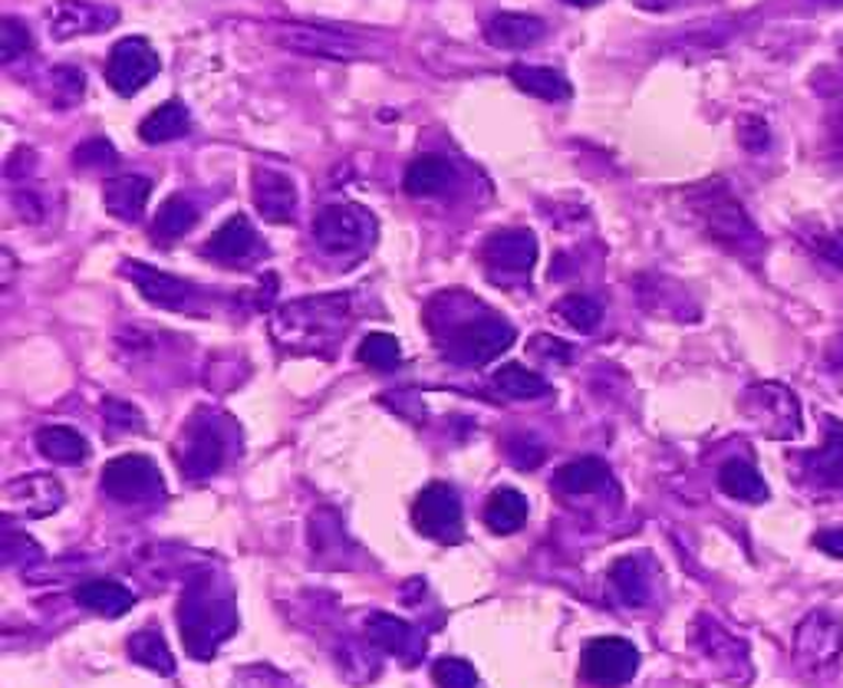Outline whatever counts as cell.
<instances>
[{"label":"cell","instance_id":"obj_1","mask_svg":"<svg viewBox=\"0 0 843 688\" xmlns=\"http://www.w3.org/2000/svg\"><path fill=\"white\" fill-rule=\"evenodd\" d=\"M353 297L350 294H320L284 304L271 317L274 343L294 356H333L340 337L350 330Z\"/></svg>","mask_w":843,"mask_h":688},{"label":"cell","instance_id":"obj_2","mask_svg":"<svg viewBox=\"0 0 843 688\" xmlns=\"http://www.w3.org/2000/svg\"><path fill=\"white\" fill-rule=\"evenodd\" d=\"M182 643L195 659H211L238 633V603L215 577H195L178 603Z\"/></svg>","mask_w":843,"mask_h":688},{"label":"cell","instance_id":"obj_3","mask_svg":"<svg viewBox=\"0 0 843 688\" xmlns=\"http://www.w3.org/2000/svg\"><path fill=\"white\" fill-rule=\"evenodd\" d=\"M267 36L291 53L300 56H320V59H366L383 56L386 46L360 30L347 26H327V23H274Z\"/></svg>","mask_w":843,"mask_h":688},{"label":"cell","instance_id":"obj_4","mask_svg":"<svg viewBox=\"0 0 843 688\" xmlns=\"http://www.w3.org/2000/svg\"><path fill=\"white\" fill-rule=\"evenodd\" d=\"M314 241L324 254H333V258L363 254L376 241V218L353 201L327 205L314 218Z\"/></svg>","mask_w":843,"mask_h":688},{"label":"cell","instance_id":"obj_5","mask_svg":"<svg viewBox=\"0 0 843 688\" xmlns=\"http://www.w3.org/2000/svg\"><path fill=\"white\" fill-rule=\"evenodd\" d=\"M514 337L517 334L507 320H501L494 314H484V317L455 320L451 330L445 334L441 349L458 365H484L514 343Z\"/></svg>","mask_w":843,"mask_h":688},{"label":"cell","instance_id":"obj_6","mask_svg":"<svg viewBox=\"0 0 843 688\" xmlns=\"http://www.w3.org/2000/svg\"><path fill=\"white\" fill-rule=\"evenodd\" d=\"M745 415L752 418V425L758 432H765L768 438H778V441H788V438H798L801 435V405L798 398L778 385V382H762V385H752L745 392V402H742Z\"/></svg>","mask_w":843,"mask_h":688},{"label":"cell","instance_id":"obj_7","mask_svg":"<svg viewBox=\"0 0 843 688\" xmlns=\"http://www.w3.org/2000/svg\"><path fill=\"white\" fill-rule=\"evenodd\" d=\"M162 69V59L155 46L145 36H125L112 46L106 59V79L119 96H135L142 92Z\"/></svg>","mask_w":843,"mask_h":688},{"label":"cell","instance_id":"obj_8","mask_svg":"<svg viewBox=\"0 0 843 688\" xmlns=\"http://www.w3.org/2000/svg\"><path fill=\"white\" fill-rule=\"evenodd\" d=\"M102 491L112 501L132 504V501H152L165 494L162 471L145 455H119L102 468Z\"/></svg>","mask_w":843,"mask_h":688},{"label":"cell","instance_id":"obj_9","mask_svg":"<svg viewBox=\"0 0 843 688\" xmlns=\"http://www.w3.org/2000/svg\"><path fill=\"white\" fill-rule=\"evenodd\" d=\"M580 673L590 686L596 688H620L626 686L639 673V649L629 640L620 636H603L593 640L583 649Z\"/></svg>","mask_w":843,"mask_h":688},{"label":"cell","instance_id":"obj_10","mask_svg":"<svg viewBox=\"0 0 843 688\" xmlns=\"http://www.w3.org/2000/svg\"><path fill=\"white\" fill-rule=\"evenodd\" d=\"M66 494L63 484L53 474H20L13 481L3 484V514L7 517H20V521H36V517H50L63 507Z\"/></svg>","mask_w":843,"mask_h":688},{"label":"cell","instance_id":"obj_11","mask_svg":"<svg viewBox=\"0 0 843 688\" xmlns=\"http://www.w3.org/2000/svg\"><path fill=\"white\" fill-rule=\"evenodd\" d=\"M413 521L419 534L438 544H458L461 540V501L451 484H428L413 504Z\"/></svg>","mask_w":843,"mask_h":688},{"label":"cell","instance_id":"obj_12","mask_svg":"<svg viewBox=\"0 0 843 688\" xmlns=\"http://www.w3.org/2000/svg\"><path fill=\"white\" fill-rule=\"evenodd\" d=\"M843 653V626L831 613H811L798 626L795 659L804 673H828Z\"/></svg>","mask_w":843,"mask_h":688},{"label":"cell","instance_id":"obj_13","mask_svg":"<svg viewBox=\"0 0 843 688\" xmlns=\"http://www.w3.org/2000/svg\"><path fill=\"white\" fill-rule=\"evenodd\" d=\"M43 20H46V33L56 43H66L76 36L106 33L109 26L119 23V10L106 3H92V0H56L53 7H46Z\"/></svg>","mask_w":843,"mask_h":688},{"label":"cell","instance_id":"obj_14","mask_svg":"<svg viewBox=\"0 0 843 688\" xmlns=\"http://www.w3.org/2000/svg\"><path fill=\"white\" fill-rule=\"evenodd\" d=\"M119 274L125 281H132L149 304H155L162 310H198V304H201V294L195 284L172 277L165 271H155L142 261H122Z\"/></svg>","mask_w":843,"mask_h":688},{"label":"cell","instance_id":"obj_15","mask_svg":"<svg viewBox=\"0 0 843 688\" xmlns=\"http://www.w3.org/2000/svg\"><path fill=\"white\" fill-rule=\"evenodd\" d=\"M481 261L504 277H527L537 264V238L524 228H504L494 231L484 248H481Z\"/></svg>","mask_w":843,"mask_h":688},{"label":"cell","instance_id":"obj_16","mask_svg":"<svg viewBox=\"0 0 843 688\" xmlns=\"http://www.w3.org/2000/svg\"><path fill=\"white\" fill-rule=\"evenodd\" d=\"M175 461L185 478H208L225 465V438L211 422H191L182 445L175 448Z\"/></svg>","mask_w":843,"mask_h":688},{"label":"cell","instance_id":"obj_17","mask_svg":"<svg viewBox=\"0 0 843 688\" xmlns=\"http://www.w3.org/2000/svg\"><path fill=\"white\" fill-rule=\"evenodd\" d=\"M366 636L376 649H383L386 656L403 659L406 666H416L425 656V636L413 623L390 616V613H373L366 620Z\"/></svg>","mask_w":843,"mask_h":688},{"label":"cell","instance_id":"obj_18","mask_svg":"<svg viewBox=\"0 0 843 688\" xmlns=\"http://www.w3.org/2000/svg\"><path fill=\"white\" fill-rule=\"evenodd\" d=\"M254 208L271 225L294 221V211H297L294 178L277 168H254Z\"/></svg>","mask_w":843,"mask_h":688},{"label":"cell","instance_id":"obj_19","mask_svg":"<svg viewBox=\"0 0 843 688\" xmlns=\"http://www.w3.org/2000/svg\"><path fill=\"white\" fill-rule=\"evenodd\" d=\"M484 36L497 50H527L547 36V23L534 13H494L484 26Z\"/></svg>","mask_w":843,"mask_h":688},{"label":"cell","instance_id":"obj_20","mask_svg":"<svg viewBox=\"0 0 843 688\" xmlns=\"http://www.w3.org/2000/svg\"><path fill=\"white\" fill-rule=\"evenodd\" d=\"M201 254H208V258H215L221 264H241V261L258 254V231H254V225L244 215H231L211 234V241L201 248Z\"/></svg>","mask_w":843,"mask_h":688},{"label":"cell","instance_id":"obj_21","mask_svg":"<svg viewBox=\"0 0 843 688\" xmlns=\"http://www.w3.org/2000/svg\"><path fill=\"white\" fill-rule=\"evenodd\" d=\"M149 198H152V182L145 175H119V178L106 182V192H102L106 211L125 225L142 218Z\"/></svg>","mask_w":843,"mask_h":688},{"label":"cell","instance_id":"obj_22","mask_svg":"<svg viewBox=\"0 0 843 688\" xmlns=\"http://www.w3.org/2000/svg\"><path fill=\"white\" fill-rule=\"evenodd\" d=\"M455 182H458V172H455V165H451L448 159H441V155H421V159H416V162L406 168V178H403V185H406V192H409L413 198H435V195H445Z\"/></svg>","mask_w":843,"mask_h":688},{"label":"cell","instance_id":"obj_23","mask_svg":"<svg viewBox=\"0 0 843 688\" xmlns=\"http://www.w3.org/2000/svg\"><path fill=\"white\" fill-rule=\"evenodd\" d=\"M191 132V112L185 102L168 99L158 109H152L142 122H139V135L145 145H162V142H175L182 135Z\"/></svg>","mask_w":843,"mask_h":688},{"label":"cell","instance_id":"obj_24","mask_svg":"<svg viewBox=\"0 0 843 688\" xmlns=\"http://www.w3.org/2000/svg\"><path fill=\"white\" fill-rule=\"evenodd\" d=\"M511 83L527 92V96H537L544 102H567L570 99V83L563 79L560 69H550V66H527V63H517L507 69Z\"/></svg>","mask_w":843,"mask_h":688},{"label":"cell","instance_id":"obj_25","mask_svg":"<svg viewBox=\"0 0 843 688\" xmlns=\"http://www.w3.org/2000/svg\"><path fill=\"white\" fill-rule=\"evenodd\" d=\"M76 603L86 607L89 613H99V616H125L132 607H135V593L125 590L122 583L116 580H86L79 590H76Z\"/></svg>","mask_w":843,"mask_h":688},{"label":"cell","instance_id":"obj_26","mask_svg":"<svg viewBox=\"0 0 843 688\" xmlns=\"http://www.w3.org/2000/svg\"><path fill=\"white\" fill-rule=\"evenodd\" d=\"M696 643H699V649H702L709 659L725 663V666H735V669H738V666L748 669V649H745V643L735 640L729 630H722L715 620H709V616L699 620V626H696Z\"/></svg>","mask_w":843,"mask_h":688},{"label":"cell","instance_id":"obj_27","mask_svg":"<svg viewBox=\"0 0 843 688\" xmlns=\"http://www.w3.org/2000/svg\"><path fill=\"white\" fill-rule=\"evenodd\" d=\"M606 484H610V468L600 458H577L554 474V488L563 494H573V498L603 491Z\"/></svg>","mask_w":843,"mask_h":688},{"label":"cell","instance_id":"obj_28","mask_svg":"<svg viewBox=\"0 0 843 688\" xmlns=\"http://www.w3.org/2000/svg\"><path fill=\"white\" fill-rule=\"evenodd\" d=\"M527 514H530V504L517 488H497L491 491L484 504V524L494 534H514L517 527H524Z\"/></svg>","mask_w":843,"mask_h":688},{"label":"cell","instance_id":"obj_29","mask_svg":"<svg viewBox=\"0 0 843 688\" xmlns=\"http://www.w3.org/2000/svg\"><path fill=\"white\" fill-rule=\"evenodd\" d=\"M36 448H40L43 458H50L56 465H79L89 455L86 438L76 428H69V425H46V428H40L36 432Z\"/></svg>","mask_w":843,"mask_h":688},{"label":"cell","instance_id":"obj_30","mask_svg":"<svg viewBox=\"0 0 843 688\" xmlns=\"http://www.w3.org/2000/svg\"><path fill=\"white\" fill-rule=\"evenodd\" d=\"M719 488L735 498V501H748V504H762L768 501V484L765 478L748 465V461H725L719 471Z\"/></svg>","mask_w":843,"mask_h":688},{"label":"cell","instance_id":"obj_31","mask_svg":"<svg viewBox=\"0 0 843 688\" xmlns=\"http://www.w3.org/2000/svg\"><path fill=\"white\" fill-rule=\"evenodd\" d=\"M195 225H198V205L185 195H172V198L162 201V208L155 215V225H152V234L168 244V241L188 234Z\"/></svg>","mask_w":843,"mask_h":688},{"label":"cell","instance_id":"obj_32","mask_svg":"<svg viewBox=\"0 0 843 688\" xmlns=\"http://www.w3.org/2000/svg\"><path fill=\"white\" fill-rule=\"evenodd\" d=\"M610 583L616 590V597L626 603V607H646L649 597H653V587H649V574L643 567V560L636 557H623L613 564L610 570Z\"/></svg>","mask_w":843,"mask_h":688},{"label":"cell","instance_id":"obj_33","mask_svg":"<svg viewBox=\"0 0 843 688\" xmlns=\"http://www.w3.org/2000/svg\"><path fill=\"white\" fill-rule=\"evenodd\" d=\"M129 656H132L139 666H145V669H152V673H158V676H172V673H175V656H172L165 636L155 633V630H139V633H132V636H129Z\"/></svg>","mask_w":843,"mask_h":688},{"label":"cell","instance_id":"obj_34","mask_svg":"<svg viewBox=\"0 0 843 688\" xmlns=\"http://www.w3.org/2000/svg\"><path fill=\"white\" fill-rule=\"evenodd\" d=\"M494 385L507 395V398H544L550 392V382L534 372V369H524L517 362H507L494 372Z\"/></svg>","mask_w":843,"mask_h":688},{"label":"cell","instance_id":"obj_35","mask_svg":"<svg viewBox=\"0 0 843 688\" xmlns=\"http://www.w3.org/2000/svg\"><path fill=\"white\" fill-rule=\"evenodd\" d=\"M554 314H557L570 330H577V334H593V330L600 327V320H603L600 304H596L593 297H587V294H567L563 301H557Z\"/></svg>","mask_w":843,"mask_h":688},{"label":"cell","instance_id":"obj_36","mask_svg":"<svg viewBox=\"0 0 843 688\" xmlns=\"http://www.w3.org/2000/svg\"><path fill=\"white\" fill-rule=\"evenodd\" d=\"M357 359L370 369H396L403 359V349L393 334H370L357 349Z\"/></svg>","mask_w":843,"mask_h":688},{"label":"cell","instance_id":"obj_37","mask_svg":"<svg viewBox=\"0 0 843 688\" xmlns=\"http://www.w3.org/2000/svg\"><path fill=\"white\" fill-rule=\"evenodd\" d=\"M702 215L709 218L712 234H719L722 241H725V238H735V234L742 238V231H752L748 221H745V215H742V208H735V205L712 201V205H702Z\"/></svg>","mask_w":843,"mask_h":688},{"label":"cell","instance_id":"obj_38","mask_svg":"<svg viewBox=\"0 0 843 688\" xmlns=\"http://www.w3.org/2000/svg\"><path fill=\"white\" fill-rule=\"evenodd\" d=\"M102 415H106V425L112 432H145V415L132 402H125V398L109 395L102 402Z\"/></svg>","mask_w":843,"mask_h":688},{"label":"cell","instance_id":"obj_39","mask_svg":"<svg viewBox=\"0 0 843 688\" xmlns=\"http://www.w3.org/2000/svg\"><path fill=\"white\" fill-rule=\"evenodd\" d=\"M431 679L438 688H478V673L464 659H438L431 666Z\"/></svg>","mask_w":843,"mask_h":688},{"label":"cell","instance_id":"obj_40","mask_svg":"<svg viewBox=\"0 0 843 688\" xmlns=\"http://www.w3.org/2000/svg\"><path fill=\"white\" fill-rule=\"evenodd\" d=\"M808 465H814V474H821L828 484L843 488V432L818 455H808Z\"/></svg>","mask_w":843,"mask_h":688},{"label":"cell","instance_id":"obj_41","mask_svg":"<svg viewBox=\"0 0 843 688\" xmlns=\"http://www.w3.org/2000/svg\"><path fill=\"white\" fill-rule=\"evenodd\" d=\"M30 46H33L30 30H26L17 17H3V23H0V59H3V63H13V59L23 56Z\"/></svg>","mask_w":843,"mask_h":688},{"label":"cell","instance_id":"obj_42","mask_svg":"<svg viewBox=\"0 0 843 688\" xmlns=\"http://www.w3.org/2000/svg\"><path fill=\"white\" fill-rule=\"evenodd\" d=\"M50 83H53V99L59 106H73L83 96V89H86V76L76 66H56L50 73Z\"/></svg>","mask_w":843,"mask_h":688},{"label":"cell","instance_id":"obj_43","mask_svg":"<svg viewBox=\"0 0 843 688\" xmlns=\"http://www.w3.org/2000/svg\"><path fill=\"white\" fill-rule=\"evenodd\" d=\"M116 162V149L106 139H89L73 152V165L76 168H106Z\"/></svg>","mask_w":843,"mask_h":688},{"label":"cell","instance_id":"obj_44","mask_svg":"<svg viewBox=\"0 0 843 688\" xmlns=\"http://www.w3.org/2000/svg\"><path fill=\"white\" fill-rule=\"evenodd\" d=\"M507 458H511L514 468L530 471V468H537L544 461V448L534 438H511L507 441Z\"/></svg>","mask_w":843,"mask_h":688},{"label":"cell","instance_id":"obj_45","mask_svg":"<svg viewBox=\"0 0 843 688\" xmlns=\"http://www.w3.org/2000/svg\"><path fill=\"white\" fill-rule=\"evenodd\" d=\"M530 352L540 359V362H557V365H563V362H570V346L563 343V340H557V337H547V334H537L534 340H530Z\"/></svg>","mask_w":843,"mask_h":688},{"label":"cell","instance_id":"obj_46","mask_svg":"<svg viewBox=\"0 0 843 688\" xmlns=\"http://www.w3.org/2000/svg\"><path fill=\"white\" fill-rule=\"evenodd\" d=\"M13 208H17V215H20L23 221H30V225L43 221V215H46L43 201L30 192V185H26V182H20V185L13 188Z\"/></svg>","mask_w":843,"mask_h":688},{"label":"cell","instance_id":"obj_47","mask_svg":"<svg viewBox=\"0 0 843 688\" xmlns=\"http://www.w3.org/2000/svg\"><path fill=\"white\" fill-rule=\"evenodd\" d=\"M818 547H821V550H828L831 557H843V527L821 531V534H818Z\"/></svg>","mask_w":843,"mask_h":688},{"label":"cell","instance_id":"obj_48","mask_svg":"<svg viewBox=\"0 0 843 688\" xmlns=\"http://www.w3.org/2000/svg\"><path fill=\"white\" fill-rule=\"evenodd\" d=\"M0 261H3V281H0V287L7 291L10 284H13V271H17V261H13V254L3 248V254H0Z\"/></svg>","mask_w":843,"mask_h":688},{"label":"cell","instance_id":"obj_49","mask_svg":"<svg viewBox=\"0 0 843 688\" xmlns=\"http://www.w3.org/2000/svg\"><path fill=\"white\" fill-rule=\"evenodd\" d=\"M639 7H646V10H663V7H669L672 0H636Z\"/></svg>","mask_w":843,"mask_h":688},{"label":"cell","instance_id":"obj_50","mask_svg":"<svg viewBox=\"0 0 843 688\" xmlns=\"http://www.w3.org/2000/svg\"><path fill=\"white\" fill-rule=\"evenodd\" d=\"M567 3H573V7H593V3H600V0H567Z\"/></svg>","mask_w":843,"mask_h":688}]
</instances>
